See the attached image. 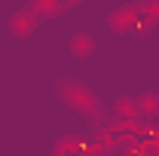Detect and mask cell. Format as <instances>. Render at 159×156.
I'll return each instance as SVG.
<instances>
[{
  "mask_svg": "<svg viewBox=\"0 0 159 156\" xmlns=\"http://www.w3.org/2000/svg\"><path fill=\"white\" fill-rule=\"evenodd\" d=\"M92 49H95V43H92L89 34H77V37H74V52H77V55H89Z\"/></svg>",
  "mask_w": 159,
  "mask_h": 156,
  "instance_id": "7a4b0ae2",
  "label": "cell"
},
{
  "mask_svg": "<svg viewBox=\"0 0 159 156\" xmlns=\"http://www.w3.org/2000/svg\"><path fill=\"white\" fill-rule=\"evenodd\" d=\"M58 92L67 98V101H74L77 107H83V110H86L89 117H95V101H92V95L86 92V86H80V83H70V80H64V83L58 86Z\"/></svg>",
  "mask_w": 159,
  "mask_h": 156,
  "instance_id": "6da1fadb",
  "label": "cell"
}]
</instances>
